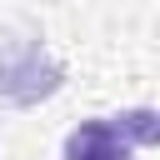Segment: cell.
<instances>
[{
	"mask_svg": "<svg viewBox=\"0 0 160 160\" xmlns=\"http://www.w3.org/2000/svg\"><path fill=\"white\" fill-rule=\"evenodd\" d=\"M140 145H155V110H120V115H90L65 135V160H130Z\"/></svg>",
	"mask_w": 160,
	"mask_h": 160,
	"instance_id": "obj_2",
	"label": "cell"
},
{
	"mask_svg": "<svg viewBox=\"0 0 160 160\" xmlns=\"http://www.w3.org/2000/svg\"><path fill=\"white\" fill-rule=\"evenodd\" d=\"M65 85V65L35 30H0V100L40 105Z\"/></svg>",
	"mask_w": 160,
	"mask_h": 160,
	"instance_id": "obj_1",
	"label": "cell"
}]
</instances>
